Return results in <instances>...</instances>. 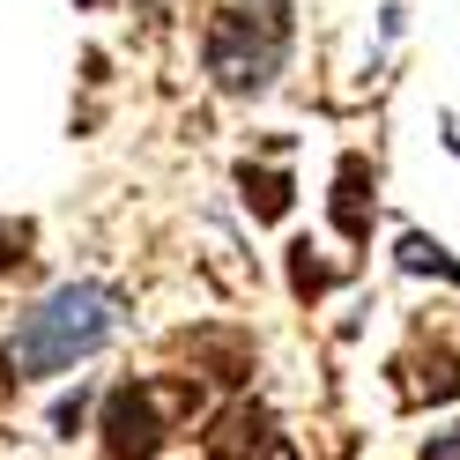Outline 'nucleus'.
Returning a JSON list of instances; mask_svg holds the SVG:
<instances>
[{
	"instance_id": "nucleus-9",
	"label": "nucleus",
	"mask_w": 460,
	"mask_h": 460,
	"mask_svg": "<svg viewBox=\"0 0 460 460\" xmlns=\"http://www.w3.org/2000/svg\"><path fill=\"white\" fill-rule=\"evenodd\" d=\"M31 261V223H0V268H22Z\"/></svg>"
},
{
	"instance_id": "nucleus-10",
	"label": "nucleus",
	"mask_w": 460,
	"mask_h": 460,
	"mask_svg": "<svg viewBox=\"0 0 460 460\" xmlns=\"http://www.w3.org/2000/svg\"><path fill=\"white\" fill-rule=\"evenodd\" d=\"M416 460H460V423H453V430H438V438H430Z\"/></svg>"
},
{
	"instance_id": "nucleus-4",
	"label": "nucleus",
	"mask_w": 460,
	"mask_h": 460,
	"mask_svg": "<svg viewBox=\"0 0 460 460\" xmlns=\"http://www.w3.org/2000/svg\"><path fill=\"white\" fill-rule=\"evenodd\" d=\"M282 453V430L261 401H230V409L200 430V460H275Z\"/></svg>"
},
{
	"instance_id": "nucleus-11",
	"label": "nucleus",
	"mask_w": 460,
	"mask_h": 460,
	"mask_svg": "<svg viewBox=\"0 0 460 460\" xmlns=\"http://www.w3.org/2000/svg\"><path fill=\"white\" fill-rule=\"evenodd\" d=\"M82 8H104V0H82Z\"/></svg>"
},
{
	"instance_id": "nucleus-6",
	"label": "nucleus",
	"mask_w": 460,
	"mask_h": 460,
	"mask_svg": "<svg viewBox=\"0 0 460 460\" xmlns=\"http://www.w3.org/2000/svg\"><path fill=\"white\" fill-rule=\"evenodd\" d=\"M238 186H245V208L261 216V223H282L290 216V179H282V171H238Z\"/></svg>"
},
{
	"instance_id": "nucleus-8",
	"label": "nucleus",
	"mask_w": 460,
	"mask_h": 460,
	"mask_svg": "<svg viewBox=\"0 0 460 460\" xmlns=\"http://www.w3.org/2000/svg\"><path fill=\"white\" fill-rule=\"evenodd\" d=\"M401 268H430V275L460 282V261H446V252L430 245V238H416V230H409V238H401Z\"/></svg>"
},
{
	"instance_id": "nucleus-5",
	"label": "nucleus",
	"mask_w": 460,
	"mask_h": 460,
	"mask_svg": "<svg viewBox=\"0 0 460 460\" xmlns=\"http://www.w3.org/2000/svg\"><path fill=\"white\" fill-rule=\"evenodd\" d=\"M364 186H371V164L364 156H341V171H334V230L349 245L371 238V193Z\"/></svg>"
},
{
	"instance_id": "nucleus-1",
	"label": "nucleus",
	"mask_w": 460,
	"mask_h": 460,
	"mask_svg": "<svg viewBox=\"0 0 460 460\" xmlns=\"http://www.w3.org/2000/svg\"><path fill=\"white\" fill-rule=\"evenodd\" d=\"M111 327H119V290H104V282H67V290L38 297L15 320L0 364H8L15 379H52V371H75L82 357H97L111 341Z\"/></svg>"
},
{
	"instance_id": "nucleus-2",
	"label": "nucleus",
	"mask_w": 460,
	"mask_h": 460,
	"mask_svg": "<svg viewBox=\"0 0 460 460\" xmlns=\"http://www.w3.org/2000/svg\"><path fill=\"white\" fill-rule=\"evenodd\" d=\"M290 38H297L290 8H275V0L245 8V0H230V8L208 15V31H200V60H208L223 97H261L282 75V60H290Z\"/></svg>"
},
{
	"instance_id": "nucleus-3",
	"label": "nucleus",
	"mask_w": 460,
	"mask_h": 460,
	"mask_svg": "<svg viewBox=\"0 0 460 460\" xmlns=\"http://www.w3.org/2000/svg\"><path fill=\"white\" fill-rule=\"evenodd\" d=\"M200 409V386H164V379H119L104 394V460H156L171 423Z\"/></svg>"
},
{
	"instance_id": "nucleus-12",
	"label": "nucleus",
	"mask_w": 460,
	"mask_h": 460,
	"mask_svg": "<svg viewBox=\"0 0 460 460\" xmlns=\"http://www.w3.org/2000/svg\"><path fill=\"white\" fill-rule=\"evenodd\" d=\"M282 460H297V453H282Z\"/></svg>"
},
{
	"instance_id": "nucleus-7",
	"label": "nucleus",
	"mask_w": 460,
	"mask_h": 460,
	"mask_svg": "<svg viewBox=\"0 0 460 460\" xmlns=\"http://www.w3.org/2000/svg\"><path fill=\"white\" fill-rule=\"evenodd\" d=\"M290 290H297V297H327V290H334V268L312 261V245H290Z\"/></svg>"
}]
</instances>
